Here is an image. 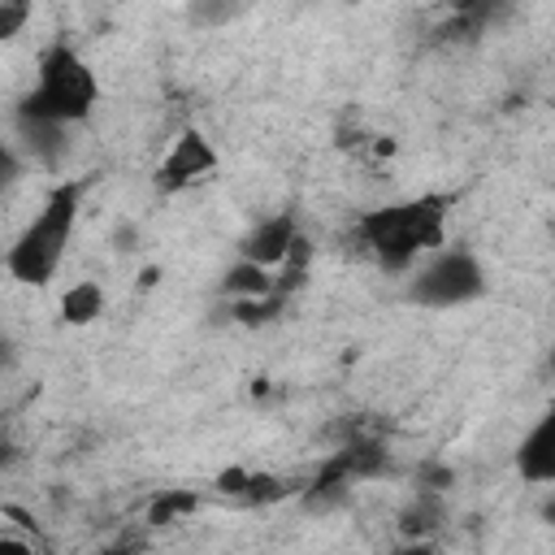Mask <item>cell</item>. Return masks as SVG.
<instances>
[{
  "label": "cell",
  "mask_w": 555,
  "mask_h": 555,
  "mask_svg": "<svg viewBox=\"0 0 555 555\" xmlns=\"http://www.w3.org/2000/svg\"><path fill=\"white\" fill-rule=\"evenodd\" d=\"M447 212H451V195L395 199L360 212L351 234L373 264H382L386 273H408L421 256L447 243Z\"/></svg>",
  "instance_id": "1"
},
{
  "label": "cell",
  "mask_w": 555,
  "mask_h": 555,
  "mask_svg": "<svg viewBox=\"0 0 555 555\" xmlns=\"http://www.w3.org/2000/svg\"><path fill=\"white\" fill-rule=\"evenodd\" d=\"M82 178H65L52 186V195L43 199V208L17 230V238L4 251V273L17 286H48L69 251L74 225H78V208H82Z\"/></svg>",
  "instance_id": "2"
},
{
  "label": "cell",
  "mask_w": 555,
  "mask_h": 555,
  "mask_svg": "<svg viewBox=\"0 0 555 555\" xmlns=\"http://www.w3.org/2000/svg\"><path fill=\"white\" fill-rule=\"evenodd\" d=\"M100 104V78L95 69L78 56V48H69L65 39L48 43L35 61V87L17 100L13 113H30V117H48V121H65V126H82Z\"/></svg>",
  "instance_id": "3"
},
{
  "label": "cell",
  "mask_w": 555,
  "mask_h": 555,
  "mask_svg": "<svg viewBox=\"0 0 555 555\" xmlns=\"http://www.w3.org/2000/svg\"><path fill=\"white\" fill-rule=\"evenodd\" d=\"M490 278H486V264L468 251V247H438L429 256H421V264L408 269V286H403V299L416 304V308H429V312H447V308H464V304H477L486 295Z\"/></svg>",
  "instance_id": "4"
},
{
  "label": "cell",
  "mask_w": 555,
  "mask_h": 555,
  "mask_svg": "<svg viewBox=\"0 0 555 555\" xmlns=\"http://www.w3.org/2000/svg\"><path fill=\"white\" fill-rule=\"evenodd\" d=\"M217 165H221V156H217V147L208 143V134H199V130H182V134L173 139V147L160 156L152 182H156L160 195H178V191H191L195 182L212 178Z\"/></svg>",
  "instance_id": "5"
},
{
  "label": "cell",
  "mask_w": 555,
  "mask_h": 555,
  "mask_svg": "<svg viewBox=\"0 0 555 555\" xmlns=\"http://www.w3.org/2000/svg\"><path fill=\"white\" fill-rule=\"evenodd\" d=\"M507 9H512V0H447V17L434 26V43L438 48L477 43Z\"/></svg>",
  "instance_id": "6"
},
{
  "label": "cell",
  "mask_w": 555,
  "mask_h": 555,
  "mask_svg": "<svg viewBox=\"0 0 555 555\" xmlns=\"http://www.w3.org/2000/svg\"><path fill=\"white\" fill-rule=\"evenodd\" d=\"M212 490L243 503V507H269V503H282V499L299 494V486L291 477H273V473H256V468H238V464L221 468L212 477Z\"/></svg>",
  "instance_id": "7"
},
{
  "label": "cell",
  "mask_w": 555,
  "mask_h": 555,
  "mask_svg": "<svg viewBox=\"0 0 555 555\" xmlns=\"http://www.w3.org/2000/svg\"><path fill=\"white\" fill-rule=\"evenodd\" d=\"M295 238H299L295 212H273V217L256 221V225L238 238V256H243V260H256V264H264V269H278V264L286 260V251L295 247Z\"/></svg>",
  "instance_id": "8"
},
{
  "label": "cell",
  "mask_w": 555,
  "mask_h": 555,
  "mask_svg": "<svg viewBox=\"0 0 555 555\" xmlns=\"http://www.w3.org/2000/svg\"><path fill=\"white\" fill-rule=\"evenodd\" d=\"M13 126H17V139H22L26 156H35L43 169H56V165L69 156V126H65V121L13 113Z\"/></svg>",
  "instance_id": "9"
},
{
  "label": "cell",
  "mask_w": 555,
  "mask_h": 555,
  "mask_svg": "<svg viewBox=\"0 0 555 555\" xmlns=\"http://www.w3.org/2000/svg\"><path fill=\"white\" fill-rule=\"evenodd\" d=\"M516 468L529 486H551L555 481V421L542 416L525 438H520V451H516Z\"/></svg>",
  "instance_id": "10"
},
{
  "label": "cell",
  "mask_w": 555,
  "mask_h": 555,
  "mask_svg": "<svg viewBox=\"0 0 555 555\" xmlns=\"http://www.w3.org/2000/svg\"><path fill=\"white\" fill-rule=\"evenodd\" d=\"M442 520H447V503H442V490H416V499L399 512V533L403 538H412L416 546H425L438 529H442Z\"/></svg>",
  "instance_id": "11"
},
{
  "label": "cell",
  "mask_w": 555,
  "mask_h": 555,
  "mask_svg": "<svg viewBox=\"0 0 555 555\" xmlns=\"http://www.w3.org/2000/svg\"><path fill=\"white\" fill-rule=\"evenodd\" d=\"M273 291V269L256 264V260H234L225 273H221V295L225 299H251V295H269Z\"/></svg>",
  "instance_id": "12"
},
{
  "label": "cell",
  "mask_w": 555,
  "mask_h": 555,
  "mask_svg": "<svg viewBox=\"0 0 555 555\" xmlns=\"http://www.w3.org/2000/svg\"><path fill=\"white\" fill-rule=\"evenodd\" d=\"M104 286L95 282V278H82V282H74L65 295H61V321L65 325H91L100 312H104Z\"/></svg>",
  "instance_id": "13"
},
{
  "label": "cell",
  "mask_w": 555,
  "mask_h": 555,
  "mask_svg": "<svg viewBox=\"0 0 555 555\" xmlns=\"http://www.w3.org/2000/svg\"><path fill=\"white\" fill-rule=\"evenodd\" d=\"M195 507H199V494H195V490H182V486L156 490V494L147 499V525H152V529H165V525L191 516Z\"/></svg>",
  "instance_id": "14"
},
{
  "label": "cell",
  "mask_w": 555,
  "mask_h": 555,
  "mask_svg": "<svg viewBox=\"0 0 555 555\" xmlns=\"http://www.w3.org/2000/svg\"><path fill=\"white\" fill-rule=\"evenodd\" d=\"M247 9V0H186V13L195 26H225Z\"/></svg>",
  "instance_id": "15"
},
{
  "label": "cell",
  "mask_w": 555,
  "mask_h": 555,
  "mask_svg": "<svg viewBox=\"0 0 555 555\" xmlns=\"http://www.w3.org/2000/svg\"><path fill=\"white\" fill-rule=\"evenodd\" d=\"M35 13V0H0V43L17 39Z\"/></svg>",
  "instance_id": "16"
},
{
  "label": "cell",
  "mask_w": 555,
  "mask_h": 555,
  "mask_svg": "<svg viewBox=\"0 0 555 555\" xmlns=\"http://www.w3.org/2000/svg\"><path fill=\"white\" fill-rule=\"evenodd\" d=\"M17 178H22V156H17V152H13V147L0 139V195H4V191H9Z\"/></svg>",
  "instance_id": "17"
},
{
  "label": "cell",
  "mask_w": 555,
  "mask_h": 555,
  "mask_svg": "<svg viewBox=\"0 0 555 555\" xmlns=\"http://www.w3.org/2000/svg\"><path fill=\"white\" fill-rule=\"evenodd\" d=\"M13 369H17V343L9 334H0V377L13 373Z\"/></svg>",
  "instance_id": "18"
},
{
  "label": "cell",
  "mask_w": 555,
  "mask_h": 555,
  "mask_svg": "<svg viewBox=\"0 0 555 555\" xmlns=\"http://www.w3.org/2000/svg\"><path fill=\"white\" fill-rule=\"evenodd\" d=\"M0 551H13V555H26V551H30V538H9V533H0Z\"/></svg>",
  "instance_id": "19"
},
{
  "label": "cell",
  "mask_w": 555,
  "mask_h": 555,
  "mask_svg": "<svg viewBox=\"0 0 555 555\" xmlns=\"http://www.w3.org/2000/svg\"><path fill=\"white\" fill-rule=\"evenodd\" d=\"M13 455H17V447L9 442V434H0V473H4L9 464H13Z\"/></svg>",
  "instance_id": "20"
},
{
  "label": "cell",
  "mask_w": 555,
  "mask_h": 555,
  "mask_svg": "<svg viewBox=\"0 0 555 555\" xmlns=\"http://www.w3.org/2000/svg\"><path fill=\"white\" fill-rule=\"evenodd\" d=\"M347 4H356V0H347Z\"/></svg>",
  "instance_id": "21"
}]
</instances>
